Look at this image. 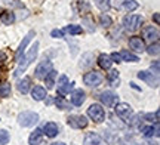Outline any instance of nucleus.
<instances>
[{"instance_id": "41", "label": "nucleus", "mask_w": 160, "mask_h": 145, "mask_svg": "<svg viewBox=\"0 0 160 145\" xmlns=\"http://www.w3.org/2000/svg\"><path fill=\"white\" fill-rule=\"evenodd\" d=\"M52 145H65V144H62V142H53Z\"/></svg>"}, {"instance_id": "20", "label": "nucleus", "mask_w": 160, "mask_h": 145, "mask_svg": "<svg viewBox=\"0 0 160 145\" xmlns=\"http://www.w3.org/2000/svg\"><path fill=\"white\" fill-rule=\"evenodd\" d=\"M31 95H33V99L36 101H42V99L46 98V89L42 86H36L33 90H31Z\"/></svg>"}, {"instance_id": "32", "label": "nucleus", "mask_w": 160, "mask_h": 145, "mask_svg": "<svg viewBox=\"0 0 160 145\" xmlns=\"http://www.w3.org/2000/svg\"><path fill=\"white\" fill-rule=\"evenodd\" d=\"M8 142H9V133H8V130L2 129L0 130V145H5Z\"/></svg>"}, {"instance_id": "21", "label": "nucleus", "mask_w": 160, "mask_h": 145, "mask_svg": "<svg viewBox=\"0 0 160 145\" xmlns=\"http://www.w3.org/2000/svg\"><path fill=\"white\" fill-rule=\"evenodd\" d=\"M120 7H123L128 12H132L138 7V2L137 0H122L120 2Z\"/></svg>"}, {"instance_id": "15", "label": "nucleus", "mask_w": 160, "mask_h": 145, "mask_svg": "<svg viewBox=\"0 0 160 145\" xmlns=\"http://www.w3.org/2000/svg\"><path fill=\"white\" fill-rule=\"evenodd\" d=\"M129 46L135 52H144L145 51V45H144V40L141 37H131L129 39Z\"/></svg>"}, {"instance_id": "12", "label": "nucleus", "mask_w": 160, "mask_h": 145, "mask_svg": "<svg viewBox=\"0 0 160 145\" xmlns=\"http://www.w3.org/2000/svg\"><path fill=\"white\" fill-rule=\"evenodd\" d=\"M142 36L145 40L148 41H153V40H157L159 39V30L156 28V27H153V25H148V27H145V28L142 30Z\"/></svg>"}, {"instance_id": "29", "label": "nucleus", "mask_w": 160, "mask_h": 145, "mask_svg": "<svg viewBox=\"0 0 160 145\" xmlns=\"http://www.w3.org/2000/svg\"><path fill=\"white\" fill-rule=\"evenodd\" d=\"M11 85L9 83H0V96H3V98H6V96H9L11 95Z\"/></svg>"}, {"instance_id": "8", "label": "nucleus", "mask_w": 160, "mask_h": 145, "mask_svg": "<svg viewBox=\"0 0 160 145\" xmlns=\"http://www.w3.org/2000/svg\"><path fill=\"white\" fill-rule=\"evenodd\" d=\"M51 70H52V62L48 61V59H45V61H42V62L37 65V68H36V71H34V75L42 80V79H45L46 75H48V73Z\"/></svg>"}, {"instance_id": "6", "label": "nucleus", "mask_w": 160, "mask_h": 145, "mask_svg": "<svg viewBox=\"0 0 160 145\" xmlns=\"http://www.w3.org/2000/svg\"><path fill=\"white\" fill-rule=\"evenodd\" d=\"M138 79L144 80L145 83H148L151 87H159V75L154 74L153 71H139L138 73Z\"/></svg>"}, {"instance_id": "34", "label": "nucleus", "mask_w": 160, "mask_h": 145, "mask_svg": "<svg viewBox=\"0 0 160 145\" xmlns=\"http://www.w3.org/2000/svg\"><path fill=\"white\" fill-rule=\"evenodd\" d=\"M147 52L150 53V55H159V41L156 40L154 45H151V46L148 47V51Z\"/></svg>"}, {"instance_id": "23", "label": "nucleus", "mask_w": 160, "mask_h": 145, "mask_svg": "<svg viewBox=\"0 0 160 145\" xmlns=\"http://www.w3.org/2000/svg\"><path fill=\"white\" fill-rule=\"evenodd\" d=\"M142 135L145 136V138H153V136H157L159 135V129H157V126H145V128H142Z\"/></svg>"}, {"instance_id": "11", "label": "nucleus", "mask_w": 160, "mask_h": 145, "mask_svg": "<svg viewBox=\"0 0 160 145\" xmlns=\"http://www.w3.org/2000/svg\"><path fill=\"white\" fill-rule=\"evenodd\" d=\"M73 86H74V83H70L67 75H61L59 77V81H58V90H59V93H62V95L68 93L73 89Z\"/></svg>"}, {"instance_id": "28", "label": "nucleus", "mask_w": 160, "mask_h": 145, "mask_svg": "<svg viewBox=\"0 0 160 145\" xmlns=\"http://www.w3.org/2000/svg\"><path fill=\"white\" fill-rule=\"evenodd\" d=\"M65 33H68V34H80L83 28L80 27V25H74V24H71V25H67L65 30H64Z\"/></svg>"}, {"instance_id": "39", "label": "nucleus", "mask_w": 160, "mask_h": 145, "mask_svg": "<svg viewBox=\"0 0 160 145\" xmlns=\"http://www.w3.org/2000/svg\"><path fill=\"white\" fill-rule=\"evenodd\" d=\"M0 59H2V61H5L6 59V53L5 52H0Z\"/></svg>"}, {"instance_id": "30", "label": "nucleus", "mask_w": 160, "mask_h": 145, "mask_svg": "<svg viewBox=\"0 0 160 145\" xmlns=\"http://www.w3.org/2000/svg\"><path fill=\"white\" fill-rule=\"evenodd\" d=\"M108 81L111 86H119V73L116 70H113L108 74Z\"/></svg>"}, {"instance_id": "19", "label": "nucleus", "mask_w": 160, "mask_h": 145, "mask_svg": "<svg viewBox=\"0 0 160 145\" xmlns=\"http://www.w3.org/2000/svg\"><path fill=\"white\" fill-rule=\"evenodd\" d=\"M98 64H99V67H101V68H104V70H108L110 67H111V64H113V61H111V58H110L108 55L102 53V55H99V58H98Z\"/></svg>"}, {"instance_id": "16", "label": "nucleus", "mask_w": 160, "mask_h": 145, "mask_svg": "<svg viewBox=\"0 0 160 145\" xmlns=\"http://www.w3.org/2000/svg\"><path fill=\"white\" fill-rule=\"evenodd\" d=\"M42 132L46 135V136H49V138H53V136H57L58 132H59V128H58L57 123H46L43 129H42Z\"/></svg>"}, {"instance_id": "5", "label": "nucleus", "mask_w": 160, "mask_h": 145, "mask_svg": "<svg viewBox=\"0 0 160 145\" xmlns=\"http://www.w3.org/2000/svg\"><path fill=\"white\" fill-rule=\"evenodd\" d=\"M142 24V18L139 15H128L123 18V25L128 31H135L139 28V25Z\"/></svg>"}, {"instance_id": "37", "label": "nucleus", "mask_w": 160, "mask_h": 145, "mask_svg": "<svg viewBox=\"0 0 160 145\" xmlns=\"http://www.w3.org/2000/svg\"><path fill=\"white\" fill-rule=\"evenodd\" d=\"M51 36L53 37V39H62L64 37V31L62 30H53L51 33Z\"/></svg>"}, {"instance_id": "40", "label": "nucleus", "mask_w": 160, "mask_h": 145, "mask_svg": "<svg viewBox=\"0 0 160 145\" xmlns=\"http://www.w3.org/2000/svg\"><path fill=\"white\" fill-rule=\"evenodd\" d=\"M154 19H156V22H159V13H156L154 15Z\"/></svg>"}, {"instance_id": "9", "label": "nucleus", "mask_w": 160, "mask_h": 145, "mask_svg": "<svg viewBox=\"0 0 160 145\" xmlns=\"http://www.w3.org/2000/svg\"><path fill=\"white\" fill-rule=\"evenodd\" d=\"M36 36V33L34 31H30L28 34L24 37V40L21 41V45H19V47H18V51H17V53H15V59H17L18 62L21 61V58H22V55H24V52H25V47L28 46V43L31 41V39Z\"/></svg>"}, {"instance_id": "17", "label": "nucleus", "mask_w": 160, "mask_h": 145, "mask_svg": "<svg viewBox=\"0 0 160 145\" xmlns=\"http://www.w3.org/2000/svg\"><path fill=\"white\" fill-rule=\"evenodd\" d=\"M86 99V93L80 89V90H76V92H73V95H71V102H73V105H76V107H80V105L85 102Z\"/></svg>"}, {"instance_id": "14", "label": "nucleus", "mask_w": 160, "mask_h": 145, "mask_svg": "<svg viewBox=\"0 0 160 145\" xmlns=\"http://www.w3.org/2000/svg\"><path fill=\"white\" fill-rule=\"evenodd\" d=\"M116 114L122 118H129L132 116V108L128 104H119L116 105Z\"/></svg>"}, {"instance_id": "4", "label": "nucleus", "mask_w": 160, "mask_h": 145, "mask_svg": "<svg viewBox=\"0 0 160 145\" xmlns=\"http://www.w3.org/2000/svg\"><path fill=\"white\" fill-rule=\"evenodd\" d=\"M104 80V75L99 73V71H89V73H86L85 77H83V81H85V85L91 87H97L99 86Z\"/></svg>"}, {"instance_id": "7", "label": "nucleus", "mask_w": 160, "mask_h": 145, "mask_svg": "<svg viewBox=\"0 0 160 145\" xmlns=\"http://www.w3.org/2000/svg\"><path fill=\"white\" fill-rule=\"evenodd\" d=\"M67 123L73 129H83L88 126V118L85 116H70L67 118Z\"/></svg>"}, {"instance_id": "25", "label": "nucleus", "mask_w": 160, "mask_h": 145, "mask_svg": "<svg viewBox=\"0 0 160 145\" xmlns=\"http://www.w3.org/2000/svg\"><path fill=\"white\" fill-rule=\"evenodd\" d=\"M120 58L123 59V61H129V62H138L139 58H138L137 55H133V53L128 52V51H123V52H120Z\"/></svg>"}, {"instance_id": "22", "label": "nucleus", "mask_w": 160, "mask_h": 145, "mask_svg": "<svg viewBox=\"0 0 160 145\" xmlns=\"http://www.w3.org/2000/svg\"><path fill=\"white\" fill-rule=\"evenodd\" d=\"M30 87H31V80H30L28 77H25V79L18 81V90L21 93H28Z\"/></svg>"}, {"instance_id": "38", "label": "nucleus", "mask_w": 160, "mask_h": 145, "mask_svg": "<svg viewBox=\"0 0 160 145\" xmlns=\"http://www.w3.org/2000/svg\"><path fill=\"white\" fill-rule=\"evenodd\" d=\"M110 58H111V61H114V62H120V61H122V58H120L119 53H113Z\"/></svg>"}, {"instance_id": "18", "label": "nucleus", "mask_w": 160, "mask_h": 145, "mask_svg": "<svg viewBox=\"0 0 160 145\" xmlns=\"http://www.w3.org/2000/svg\"><path fill=\"white\" fill-rule=\"evenodd\" d=\"M43 142V132L40 129H36L33 133L30 135L28 138V144L30 145H40Z\"/></svg>"}, {"instance_id": "3", "label": "nucleus", "mask_w": 160, "mask_h": 145, "mask_svg": "<svg viewBox=\"0 0 160 145\" xmlns=\"http://www.w3.org/2000/svg\"><path fill=\"white\" fill-rule=\"evenodd\" d=\"M88 116L91 117L95 123H101L105 118V110L99 104H92L88 108Z\"/></svg>"}, {"instance_id": "13", "label": "nucleus", "mask_w": 160, "mask_h": 145, "mask_svg": "<svg viewBox=\"0 0 160 145\" xmlns=\"http://www.w3.org/2000/svg\"><path fill=\"white\" fill-rule=\"evenodd\" d=\"M85 145H107V142L98 133H88L85 136Z\"/></svg>"}, {"instance_id": "35", "label": "nucleus", "mask_w": 160, "mask_h": 145, "mask_svg": "<svg viewBox=\"0 0 160 145\" xmlns=\"http://www.w3.org/2000/svg\"><path fill=\"white\" fill-rule=\"evenodd\" d=\"M57 105H58V108H61V110H68V104L64 101L62 98H57Z\"/></svg>"}, {"instance_id": "27", "label": "nucleus", "mask_w": 160, "mask_h": 145, "mask_svg": "<svg viewBox=\"0 0 160 145\" xmlns=\"http://www.w3.org/2000/svg\"><path fill=\"white\" fill-rule=\"evenodd\" d=\"M2 21H3V24H6V25H11V24L15 21L13 12H11V11L3 12V13H2Z\"/></svg>"}, {"instance_id": "1", "label": "nucleus", "mask_w": 160, "mask_h": 145, "mask_svg": "<svg viewBox=\"0 0 160 145\" xmlns=\"http://www.w3.org/2000/svg\"><path fill=\"white\" fill-rule=\"evenodd\" d=\"M37 52H39V41H36L34 46L31 47V49H30V52L25 55V58H22V62H19L18 68L15 70V73H13V77H19L24 71L28 68L30 64H31V62L34 61V58L37 56Z\"/></svg>"}, {"instance_id": "36", "label": "nucleus", "mask_w": 160, "mask_h": 145, "mask_svg": "<svg viewBox=\"0 0 160 145\" xmlns=\"http://www.w3.org/2000/svg\"><path fill=\"white\" fill-rule=\"evenodd\" d=\"M145 118L148 120V122H154V123H159V111H156L154 114H147Z\"/></svg>"}, {"instance_id": "2", "label": "nucleus", "mask_w": 160, "mask_h": 145, "mask_svg": "<svg viewBox=\"0 0 160 145\" xmlns=\"http://www.w3.org/2000/svg\"><path fill=\"white\" fill-rule=\"evenodd\" d=\"M37 122H39V114H37V113H33V111H22V113L18 116V123H19V126H22V128H31V126H34Z\"/></svg>"}, {"instance_id": "10", "label": "nucleus", "mask_w": 160, "mask_h": 145, "mask_svg": "<svg viewBox=\"0 0 160 145\" xmlns=\"http://www.w3.org/2000/svg\"><path fill=\"white\" fill-rule=\"evenodd\" d=\"M99 99L105 107H113L117 102V95L111 90H104V92L99 93Z\"/></svg>"}, {"instance_id": "24", "label": "nucleus", "mask_w": 160, "mask_h": 145, "mask_svg": "<svg viewBox=\"0 0 160 145\" xmlns=\"http://www.w3.org/2000/svg\"><path fill=\"white\" fill-rule=\"evenodd\" d=\"M92 64H93V53H91V52L85 53V55L82 56V62H80V65H82L83 68H88V67H91Z\"/></svg>"}, {"instance_id": "26", "label": "nucleus", "mask_w": 160, "mask_h": 145, "mask_svg": "<svg viewBox=\"0 0 160 145\" xmlns=\"http://www.w3.org/2000/svg\"><path fill=\"white\" fill-rule=\"evenodd\" d=\"M55 77H57V71H53V70L49 71V73H48V75L45 77L48 89H52V87H53V85H55Z\"/></svg>"}, {"instance_id": "33", "label": "nucleus", "mask_w": 160, "mask_h": 145, "mask_svg": "<svg viewBox=\"0 0 160 145\" xmlns=\"http://www.w3.org/2000/svg\"><path fill=\"white\" fill-rule=\"evenodd\" d=\"M99 22H101V25H102L104 28H105V27H110V25H111V18H110L108 15H101V17H99Z\"/></svg>"}, {"instance_id": "31", "label": "nucleus", "mask_w": 160, "mask_h": 145, "mask_svg": "<svg viewBox=\"0 0 160 145\" xmlns=\"http://www.w3.org/2000/svg\"><path fill=\"white\" fill-rule=\"evenodd\" d=\"M95 5L97 7H99L102 12H107L110 9V0H95Z\"/></svg>"}]
</instances>
